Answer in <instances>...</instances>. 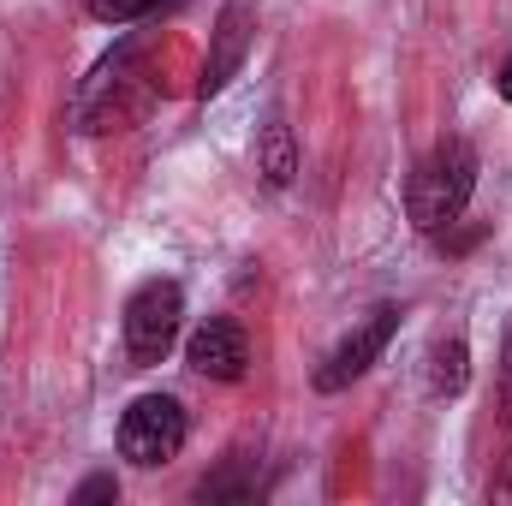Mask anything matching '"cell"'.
<instances>
[{
	"instance_id": "cell-9",
	"label": "cell",
	"mask_w": 512,
	"mask_h": 506,
	"mask_svg": "<svg viewBox=\"0 0 512 506\" xmlns=\"http://www.w3.org/2000/svg\"><path fill=\"white\" fill-rule=\"evenodd\" d=\"M465 381H471V352H465V340L453 334V340H441V346L429 352V393L453 399V393H465Z\"/></svg>"
},
{
	"instance_id": "cell-13",
	"label": "cell",
	"mask_w": 512,
	"mask_h": 506,
	"mask_svg": "<svg viewBox=\"0 0 512 506\" xmlns=\"http://www.w3.org/2000/svg\"><path fill=\"white\" fill-rule=\"evenodd\" d=\"M501 411H507V435H512V334L501 346Z\"/></svg>"
},
{
	"instance_id": "cell-1",
	"label": "cell",
	"mask_w": 512,
	"mask_h": 506,
	"mask_svg": "<svg viewBox=\"0 0 512 506\" xmlns=\"http://www.w3.org/2000/svg\"><path fill=\"white\" fill-rule=\"evenodd\" d=\"M471 191H477V149L465 137H441L417 161L411 191H405V209H411L417 233H453L459 215L471 209Z\"/></svg>"
},
{
	"instance_id": "cell-11",
	"label": "cell",
	"mask_w": 512,
	"mask_h": 506,
	"mask_svg": "<svg viewBox=\"0 0 512 506\" xmlns=\"http://www.w3.org/2000/svg\"><path fill=\"white\" fill-rule=\"evenodd\" d=\"M256 483L245 477V471H221V477H203L197 483V501H245Z\"/></svg>"
},
{
	"instance_id": "cell-7",
	"label": "cell",
	"mask_w": 512,
	"mask_h": 506,
	"mask_svg": "<svg viewBox=\"0 0 512 506\" xmlns=\"http://www.w3.org/2000/svg\"><path fill=\"white\" fill-rule=\"evenodd\" d=\"M251 36H256V12L251 0H227V12H221V24H215V48H209V66H203V96H215V90H227V78L245 66V54H251Z\"/></svg>"
},
{
	"instance_id": "cell-4",
	"label": "cell",
	"mask_w": 512,
	"mask_h": 506,
	"mask_svg": "<svg viewBox=\"0 0 512 506\" xmlns=\"http://www.w3.org/2000/svg\"><path fill=\"white\" fill-rule=\"evenodd\" d=\"M185 435H191V423H185V405L173 393H143V399H131V411L120 417V453L131 465H143V471L179 459Z\"/></svg>"
},
{
	"instance_id": "cell-8",
	"label": "cell",
	"mask_w": 512,
	"mask_h": 506,
	"mask_svg": "<svg viewBox=\"0 0 512 506\" xmlns=\"http://www.w3.org/2000/svg\"><path fill=\"white\" fill-rule=\"evenodd\" d=\"M256 173H262V185H292V173H298V143H292V126H280V120H268L262 137H256Z\"/></svg>"
},
{
	"instance_id": "cell-3",
	"label": "cell",
	"mask_w": 512,
	"mask_h": 506,
	"mask_svg": "<svg viewBox=\"0 0 512 506\" xmlns=\"http://www.w3.org/2000/svg\"><path fill=\"white\" fill-rule=\"evenodd\" d=\"M179 322H185V292L173 280H143L126 304V358L131 370H155L173 340H179Z\"/></svg>"
},
{
	"instance_id": "cell-14",
	"label": "cell",
	"mask_w": 512,
	"mask_h": 506,
	"mask_svg": "<svg viewBox=\"0 0 512 506\" xmlns=\"http://www.w3.org/2000/svg\"><path fill=\"white\" fill-rule=\"evenodd\" d=\"M495 90H501V102H512V54L501 60V72H495Z\"/></svg>"
},
{
	"instance_id": "cell-10",
	"label": "cell",
	"mask_w": 512,
	"mask_h": 506,
	"mask_svg": "<svg viewBox=\"0 0 512 506\" xmlns=\"http://www.w3.org/2000/svg\"><path fill=\"white\" fill-rule=\"evenodd\" d=\"M173 6H185V0H84V12L102 24H143V18H161Z\"/></svg>"
},
{
	"instance_id": "cell-12",
	"label": "cell",
	"mask_w": 512,
	"mask_h": 506,
	"mask_svg": "<svg viewBox=\"0 0 512 506\" xmlns=\"http://www.w3.org/2000/svg\"><path fill=\"white\" fill-rule=\"evenodd\" d=\"M96 501H120V483H114V471H96V477H84V483L72 489V506H96Z\"/></svg>"
},
{
	"instance_id": "cell-2",
	"label": "cell",
	"mask_w": 512,
	"mask_h": 506,
	"mask_svg": "<svg viewBox=\"0 0 512 506\" xmlns=\"http://www.w3.org/2000/svg\"><path fill=\"white\" fill-rule=\"evenodd\" d=\"M155 102V84L143 72V42H120L72 96V126L78 131H126L143 120V108Z\"/></svg>"
},
{
	"instance_id": "cell-6",
	"label": "cell",
	"mask_w": 512,
	"mask_h": 506,
	"mask_svg": "<svg viewBox=\"0 0 512 506\" xmlns=\"http://www.w3.org/2000/svg\"><path fill=\"white\" fill-rule=\"evenodd\" d=\"M185 364H191L197 376H209V381H239L245 364H251L245 328H239L233 316H209V322L185 340Z\"/></svg>"
},
{
	"instance_id": "cell-5",
	"label": "cell",
	"mask_w": 512,
	"mask_h": 506,
	"mask_svg": "<svg viewBox=\"0 0 512 506\" xmlns=\"http://www.w3.org/2000/svg\"><path fill=\"white\" fill-rule=\"evenodd\" d=\"M393 334H399V310H393V304L370 310V316H364V322H358V328H352V334H346V340L328 352V358H322L316 387H322V393H340V387H352V381H358V376H364V370H370V364L387 352V340H393Z\"/></svg>"
}]
</instances>
